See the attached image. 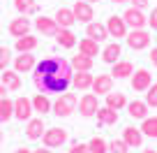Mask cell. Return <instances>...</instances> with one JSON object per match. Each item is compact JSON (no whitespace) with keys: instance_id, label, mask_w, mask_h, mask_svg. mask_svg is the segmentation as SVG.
I'll return each mask as SVG.
<instances>
[{"instance_id":"obj_1","label":"cell","mask_w":157,"mask_h":153,"mask_svg":"<svg viewBox=\"0 0 157 153\" xmlns=\"http://www.w3.org/2000/svg\"><path fill=\"white\" fill-rule=\"evenodd\" d=\"M72 77L74 70L72 65L65 58H58V56H49V58L39 60L33 70V81L37 86L39 93H65V91L72 86Z\"/></svg>"},{"instance_id":"obj_2","label":"cell","mask_w":157,"mask_h":153,"mask_svg":"<svg viewBox=\"0 0 157 153\" xmlns=\"http://www.w3.org/2000/svg\"><path fill=\"white\" fill-rule=\"evenodd\" d=\"M76 107H78V98L74 93H60L58 95V100L53 102V109L51 111L56 114V116H60V119H65V116H69L72 111H76Z\"/></svg>"},{"instance_id":"obj_3","label":"cell","mask_w":157,"mask_h":153,"mask_svg":"<svg viewBox=\"0 0 157 153\" xmlns=\"http://www.w3.org/2000/svg\"><path fill=\"white\" fill-rule=\"evenodd\" d=\"M150 40H152V35L148 33L146 28H141V30H129L127 37H125V42H127V46H129L132 51L148 49V46H150Z\"/></svg>"},{"instance_id":"obj_4","label":"cell","mask_w":157,"mask_h":153,"mask_svg":"<svg viewBox=\"0 0 157 153\" xmlns=\"http://www.w3.org/2000/svg\"><path fill=\"white\" fill-rule=\"evenodd\" d=\"M67 130L65 128H46L44 135H42V142H44L46 148H60L65 142H67Z\"/></svg>"},{"instance_id":"obj_5","label":"cell","mask_w":157,"mask_h":153,"mask_svg":"<svg viewBox=\"0 0 157 153\" xmlns=\"http://www.w3.org/2000/svg\"><path fill=\"white\" fill-rule=\"evenodd\" d=\"M123 19H125L129 30H141L148 26V16L143 14V10H136V7H127L123 12Z\"/></svg>"},{"instance_id":"obj_6","label":"cell","mask_w":157,"mask_h":153,"mask_svg":"<svg viewBox=\"0 0 157 153\" xmlns=\"http://www.w3.org/2000/svg\"><path fill=\"white\" fill-rule=\"evenodd\" d=\"M106 30H109V37H116V40H123V37H127V33H129L125 19L123 16H116V14L106 19Z\"/></svg>"},{"instance_id":"obj_7","label":"cell","mask_w":157,"mask_h":153,"mask_svg":"<svg viewBox=\"0 0 157 153\" xmlns=\"http://www.w3.org/2000/svg\"><path fill=\"white\" fill-rule=\"evenodd\" d=\"M72 12H74V19H76L78 23H90V21L95 19V10H93V5H90L88 0H76Z\"/></svg>"},{"instance_id":"obj_8","label":"cell","mask_w":157,"mask_h":153,"mask_svg":"<svg viewBox=\"0 0 157 153\" xmlns=\"http://www.w3.org/2000/svg\"><path fill=\"white\" fill-rule=\"evenodd\" d=\"M33 100L25 98V95H21V98L14 100V119L19 121H30L33 119Z\"/></svg>"},{"instance_id":"obj_9","label":"cell","mask_w":157,"mask_h":153,"mask_svg":"<svg viewBox=\"0 0 157 153\" xmlns=\"http://www.w3.org/2000/svg\"><path fill=\"white\" fill-rule=\"evenodd\" d=\"M97 109H99V102H97V95L95 93H86L83 98L78 100V111H81L83 119H93L97 114Z\"/></svg>"},{"instance_id":"obj_10","label":"cell","mask_w":157,"mask_h":153,"mask_svg":"<svg viewBox=\"0 0 157 153\" xmlns=\"http://www.w3.org/2000/svg\"><path fill=\"white\" fill-rule=\"evenodd\" d=\"M129 84H132V88L136 91V93H146L152 86V74L141 67V70H136V72L132 74V81H129Z\"/></svg>"},{"instance_id":"obj_11","label":"cell","mask_w":157,"mask_h":153,"mask_svg":"<svg viewBox=\"0 0 157 153\" xmlns=\"http://www.w3.org/2000/svg\"><path fill=\"white\" fill-rule=\"evenodd\" d=\"M35 28H37V33L46 35V37H56L60 26L56 23V19H51V16H37V19H35Z\"/></svg>"},{"instance_id":"obj_12","label":"cell","mask_w":157,"mask_h":153,"mask_svg":"<svg viewBox=\"0 0 157 153\" xmlns=\"http://www.w3.org/2000/svg\"><path fill=\"white\" fill-rule=\"evenodd\" d=\"M123 142L127 144L129 148H141L143 146V132H141V128L127 125V128L123 130Z\"/></svg>"},{"instance_id":"obj_13","label":"cell","mask_w":157,"mask_h":153,"mask_svg":"<svg viewBox=\"0 0 157 153\" xmlns=\"http://www.w3.org/2000/svg\"><path fill=\"white\" fill-rule=\"evenodd\" d=\"M90 91L97 95H106L113 91V77L111 74H97L93 79V86H90Z\"/></svg>"},{"instance_id":"obj_14","label":"cell","mask_w":157,"mask_h":153,"mask_svg":"<svg viewBox=\"0 0 157 153\" xmlns=\"http://www.w3.org/2000/svg\"><path fill=\"white\" fill-rule=\"evenodd\" d=\"M35 65H37V60H35L33 51H28V54H21V56H16V58H14V70H16L19 74H28V72H33Z\"/></svg>"},{"instance_id":"obj_15","label":"cell","mask_w":157,"mask_h":153,"mask_svg":"<svg viewBox=\"0 0 157 153\" xmlns=\"http://www.w3.org/2000/svg\"><path fill=\"white\" fill-rule=\"evenodd\" d=\"M30 28H33L30 19H25V16L19 14V19H14L10 23V35H12V37H23V35L30 33Z\"/></svg>"},{"instance_id":"obj_16","label":"cell","mask_w":157,"mask_h":153,"mask_svg":"<svg viewBox=\"0 0 157 153\" xmlns=\"http://www.w3.org/2000/svg\"><path fill=\"white\" fill-rule=\"evenodd\" d=\"M86 37H93V40L102 42L109 37V30H106V23H97V21H90L86 23Z\"/></svg>"},{"instance_id":"obj_17","label":"cell","mask_w":157,"mask_h":153,"mask_svg":"<svg viewBox=\"0 0 157 153\" xmlns=\"http://www.w3.org/2000/svg\"><path fill=\"white\" fill-rule=\"evenodd\" d=\"M0 84L5 86L7 91H19L21 88V74L16 70H2V79Z\"/></svg>"},{"instance_id":"obj_18","label":"cell","mask_w":157,"mask_h":153,"mask_svg":"<svg viewBox=\"0 0 157 153\" xmlns=\"http://www.w3.org/2000/svg\"><path fill=\"white\" fill-rule=\"evenodd\" d=\"M132 74H134V65L129 63V60H118V63H113V70H111L113 79H127Z\"/></svg>"},{"instance_id":"obj_19","label":"cell","mask_w":157,"mask_h":153,"mask_svg":"<svg viewBox=\"0 0 157 153\" xmlns=\"http://www.w3.org/2000/svg\"><path fill=\"white\" fill-rule=\"evenodd\" d=\"M120 54H123V46L118 44V42H111V44H106L102 49V60L109 63V65H113V63L120 60Z\"/></svg>"},{"instance_id":"obj_20","label":"cell","mask_w":157,"mask_h":153,"mask_svg":"<svg viewBox=\"0 0 157 153\" xmlns=\"http://www.w3.org/2000/svg\"><path fill=\"white\" fill-rule=\"evenodd\" d=\"M148 104L146 102H141V100H134V102H127V114L132 116L134 121H143V119H148Z\"/></svg>"},{"instance_id":"obj_21","label":"cell","mask_w":157,"mask_h":153,"mask_svg":"<svg viewBox=\"0 0 157 153\" xmlns=\"http://www.w3.org/2000/svg\"><path fill=\"white\" fill-rule=\"evenodd\" d=\"M78 54L95 58L97 54H102V49H99V42H97V40H93V37H83V40L78 42Z\"/></svg>"},{"instance_id":"obj_22","label":"cell","mask_w":157,"mask_h":153,"mask_svg":"<svg viewBox=\"0 0 157 153\" xmlns=\"http://www.w3.org/2000/svg\"><path fill=\"white\" fill-rule=\"evenodd\" d=\"M44 121H42V116L39 119H30L28 125H25V137L28 139H42V135H44Z\"/></svg>"},{"instance_id":"obj_23","label":"cell","mask_w":157,"mask_h":153,"mask_svg":"<svg viewBox=\"0 0 157 153\" xmlns=\"http://www.w3.org/2000/svg\"><path fill=\"white\" fill-rule=\"evenodd\" d=\"M95 116H97V123L99 125H116L118 123V111H116V109H111V107H99Z\"/></svg>"},{"instance_id":"obj_24","label":"cell","mask_w":157,"mask_h":153,"mask_svg":"<svg viewBox=\"0 0 157 153\" xmlns=\"http://www.w3.org/2000/svg\"><path fill=\"white\" fill-rule=\"evenodd\" d=\"M93 74L90 72H74V77H72V86L76 91H90V86H93Z\"/></svg>"},{"instance_id":"obj_25","label":"cell","mask_w":157,"mask_h":153,"mask_svg":"<svg viewBox=\"0 0 157 153\" xmlns=\"http://www.w3.org/2000/svg\"><path fill=\"white\" fill-rule=\"evenodd\" d=\"M39 44V40L35 37V35H23V37H16V44H14V49L19 51V54H28V51H33L35 46Z\"/></svg>"},{"instance_id":"obj_26","label":"cell","mask_w":157,"mask_h":153,"mask_svg":"<svg viewBox=\"0 0 157 153\" xmlns=\"http://www.w3.org/2000/svg\"><path fill=\"white\" fill-rule=\"evenodd\" d=\"M56 23L60 26V28H72L74 23H76V19H74V12L69 10V7H60L58 12H56Z\"/></svg>"},{"instance_id":"obj_27","label":"cell","mask_w":157,"mask_h":153,"mask_svg":"<svg viewBox=\"0 0 157 153\" xmlns=\"http://www.w3.org/2000/svg\"><path fill=\"white\" fill-rule=\"evenodd\" d=\"M33 109H35L37 114H42V116H44V114H49L51 109H53V102L49 100V95H46V93H37V95L33 98Z\"/></svg>"},{"instance_id":"obj_28","label":"cell","mask_w":157,"mask_h":153,"mask_svg":"<svg viewBox=\"0 0 157 153\" xmlns=\"http://www.w3.org/2000/svg\"><path fill=\"white\" fill-rule=\"evenodd\" d=\"M69 65H72L74 72H90V70H93V58H90V56L78 54V56H72Z\"/></svg>"},{"instance_id":"obj_29","label":"cell","mask_w":157,"mask_h":153,"mask_svg":"<svg viewBox=\"0 0 157 153\" xmlns=\"http://www.w3.org/2000/svg\"><path fill=\"white\" fill-rule=\"evenodd\" d=\"M56 42L63 49H72V46H76V35L72 33V28H60L58 35H56Z\"/></svg>"},{"instance_id":"obj_30","label":"cell","mask_w":157,"mask_h":153,"mask_svg":"<svg viewBox=\"0 0 157 153\" xmlns=\"http://www.w3.org/2000/svg\"><path fill=\"white\" fill-rule=\"evenodd\" d=\"M106 107H111V109H116V111H120V109H125L127 107V98H125V93H106Z\"/></svg>"},{"instance_id":"obj_31","label":"cell","mask_w":157,"mask_h":153,"mask_svg":"<svg viewBox=\"0 0 157 153\" xmlns=\"http://www.w3.org/2000/svg\"><path fill=\"white\" fill-rule=\"evenodd\" d=\"M14 10L21 16H28V14H35L39 10V5H37V0H14Z\"/></svg>"},{"instance_id":"obj_32","label":"cell","mask_w":157,"mask_h":153,"mask_svg":"<svg viewBox=\"0 0 157 153\" xmlns=\"http://www.w3.org/2000/svg\"><path fill=\"white\" fill-rule=\"evenodd\" d=\"M10 119H14V100L5 98L0 100V123H7Z\"/></svg>"},{"instance_id":"obj_33","label":"cell","mask_w":157,"mask_h":153,"mask_svg":"<svg viewBox=\"0 0 157 153\" xmlns=\"http://www.w3.org/2000/svg\"><path fill=\"white\" fill-rule=\"evenodd\" d=\"M141 132L143 137H150V139H157V116H148V119H143V125H141Z\"/></svg>"},{"instance_id":"obj_34","label":"cell","mask_w":157,"mask_h":153,"mask_svg":"<svg viewBox=\"0 0 157 153\" xmlns=\"http://www.w3.org/2000/svg\"><path fill=\"white\" fill-rule=\"evenodd\" d=\"M88 148H90V153H109V142L102 137H93L88 142Z\"/></svg>"},{"instance_id":"obj_35","label":"cell","mask_w":157,"mask_h":153,"mask_svg":"<svg viewBox=\"0 0 157 153\" xmlns=\"http://www.w3.org/2000/svg\"><path fill=\"white\" fill-rule=\"evenodd\" d=\"M129 146L123 142V139H111L109 142V153H127Z\"/></svg>"},{"instance_id":"obj_36","label":"cell","mask_w":157,"mask_h":153,"mask_svg":"<svg viewBox=\"0 0 157 153\" xmlns=\"http://www.w3.org/2000/svg\"><path fill=\"white\" fill-rule=\"evenodd\" d=\"M12 63V51L7 49V46H0V72L2 70H7V65Z\"/></svg>"},{"instance_id":"obj_37","label":"cell","mask_w":157,"mask_h":153,"mask_svg":"<svg viewBox=\"0 0 157 153\" xmlns=\"http://www.w3.org/2000/svg\"><path fill=\"white\" fill-rule=\"evenodd\" d=\"M146 104L148 107H157V84H152L146 91Z\"/></svg>"},{"instance_id":"obj_38","label":"cell","mask_w":157,"mask_h":153,"mask_svg":"<svg viewBox=\"0 0 157 153\" xmlns=\"http://www.w3.org/2000/svg\"><path fill=\"white\" fill-rule=\"evenodd\" d=\"M67 153H90L88 144H81V142H74L72 146L67 148Z\"/></svg>"},{"instance_id":"obj_39","label":"cell","mask_w":157,"mask_h":153,"mask_svg":"<svg viewBox=\"0 0 157 153\" xmlns=\"http://www.w3.org/2000/svg\"><path fill=\"white\" fill-rule=\"evenodd\" d=\"M148 26L152 30H157V7H152V12L148 14Z\"/></svg>"},{"instance_id":"obj_40","label":"cell","mask_w":157,"mask_h":153,"mask_svg":"<svg viewBox=\"0 0 157 153\" xmlns=\"http://www.w3.org/2000/svg\"><path fill=\"white\" fill-rule=\"evenodd\" d=\"M132 2V7H136V10H146L148 7V0H129Z\"/></svg>"},{"instance_id":"obj_41","label":"cell","mask_w":157,"mask_h":153,"mask_svg":"<svg viewBox=\"0 0 157 153\" xmlns=\"http://www.w3.org/2000/svg\"><path fill=\"white\" fill-rule=\"evenodd\" d=\"M148 58H150V63H152V67H157V46L148 54Z\"/></svg>"},{"instance_id":"obj_42","label":"cell","mask_w":157,"mask_h":153,"mask_svg":"<svg viewBox=\"0 0 157 153\" xmlns=\"http://www.w3.org/2000/svg\"><path fill=\"white\" fill-rule=\"evenodd\" d=\"M33 153H53V151H51V148H46V146H44V148H35Z\"/></svg>"},{"instance_id":"obj_43","label":"cell","mask_w":157,"mask_h":153,"mask_svg":"<svg viewBox=\"0 0 157 153\" xmlns=\"http://www.w3.org/2000/svg\"><path fill=\"white\" fill-rule=\"evenodd\" d=\"M14 153H33V151H30V148H25V146H21V148H16Z\"/></svg>"},{"instance_id":"obj_44","label":"cell","mask_w":157,"mask_h":153,"mask_svg":"<svg viewBox=\"0 0 157 153\" xmlns=\"http://www.w3.org/2000/svg\"><path fill=\"white\" fill-rule=\"evenodd\" d=\"M5 95H7V88H5V86H2V84H0V100L5 98Z\"/></svg>"},{"instance_id":"obj_45","label":"cell","mask_w":157,"mask_h":153,"mask_svg":"<svg viewBox=\"0 0 157 153\" xmlns=\"http://www.w3.org/2000/svg\"><path fill=\"white\" fill-rule=\"evenodd\" d=\"M113 5H125V2H129V0H111Z\"/></svg>"},{"instance_id":"obj_46","label":"cell","mask_w":157,"mask_h":153,"mask_svg":"<svg viewBox=\"0 0 157 153\" xmlns=\"http://www.w3.org/2000/svg\"><path fill=\"white\" fill-rule=\"evenodd\" d=\"M143 153H157L155 148H143Z\"/></svg>"},{"instance_id":"obj_47","label":"cell","mask_w":157,"mask_h":153,"mask_svg":"<svg viewBox=\"0 0 157 153\" xmlns=\"http://www.w3.org/2000/svg\"><path fill=\"white\" fill-rule=\"evenodd\" d=\"M0 144H2V130H0Z\"/></svg>"},{"instance_id":"obj_48","label":"cell","mask_w":157,"mask_h":153,"mask_svg":"<svg viewBox=\"0 0 157 153\" xmlns=\"http://www.w3.org/2000/svg\"><path fill=\"white\" fill-rule=\"evenodd\" d=\"M88 2H90V5H93V2H97V0H88Z\"/></svg>"}]
</instances>
